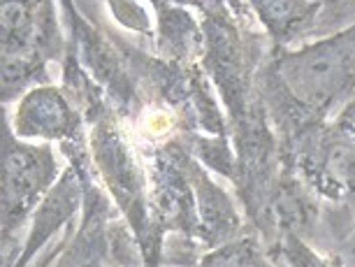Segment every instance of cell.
<instances>
[{
	"mask_svg": "<svg viewBox=\"0 0 355 267\" xmlns=\"http://www.w3.org/2000/svg\"><path fill=\"white\" fill-rule=\"evenodd\" d=\"M263 10V15L272 21H288V19H295L293 12L297 8V0H256Z\"/></svg>",
	"mask_w": 355,
	"mask_h": 267,
	"instance_id": "cell-1",
	"label": "cell"
}]
</instances>
